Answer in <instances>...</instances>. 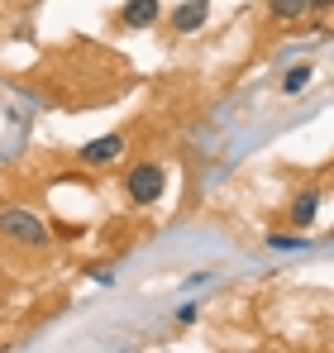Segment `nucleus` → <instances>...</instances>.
<instances>
[{
    "label": "nucleus",
    "mask_w": 334,
    "mask_h": 353,
    "mask_svg": "<svg viewBox=\"0 0 334 353\" xmlns=\"http://www.w3.org/2000/svg\"><path fill=\"white\" fill-rule=\"evenodd\" d=\"M0 239L10 248H29V253H48V225L29 210V205H5L0 210Z\"/></svg>",
    "instance_id": "1"
},
{
    "label": "nucleus",
    "mask_w": 334,
    "mask_h": 353,
    "mask_svg": "<svg viewBox=\"0 0 334 353\" xmlns=\"http://www.w3.org/2000/svg\"><path fill=\"white\" fill-rule=\"evenodd\" d=\"M163 191H167V168H158V163H139L124 172V196L134 205H158Z\"/></svg>",
    "instance_id": "2"
},
{
    "label": "nucleus",
    "mask_w": 334,
    "mask_h": 353,
    "mask_svg": "<svg viewBox=\"0 0 334 353\" xmlns=\"http://www.w3.org/2000/svg\"><path fill=\"white\" fill-rule=\"evenodd\" d=\"M206 19H210V0H181V5L167 14V24H172L177 34H201Z\"/></svg>",
    "instance_id": "3"
},
{
    "label": "nucleus",
    "mask_w": 334,
    "mask_h": 353,
    "mask_svg": "<svg viewBox=\"0 0 334 353\" xmlns=\"http://www.w3.org/2000/svg\"><path fill=\"white\" fill-rule=\"evenodd\" d=\"M124 153V134H106V139H91V143H81V168H106Z\"/></svg>",
    "instance_id": "4"
},
{
    "label": "nucleus",
    "mask_w": 334,
    "mask_h": 353,
    "mask_svg": "<svg viewBox=\"0 0 334 353\" xmlns=\"http://www.w3.org/2000/svg\"><path fill=\"white\" fill-rule=\"evenodd\" d=\"M158 14H163V5L158 0H124L119 5V29H153L158 24Z\"/></svg>",
    "instance_id": "5"
},
{
    "label": "nucleus",
    "mask_w": 334,
    "mask_h": 353,
    "mask_svg": "<svg viewBox=\"0 0 334 353\" xmlns=\"http://www.w3.org/2000/svg\"><path fill=\"white\" fill-rule=\"evenodd\" d=\"M315 210H320V191H315V186H306V191L291 201V225H311V220H315Z\"/></svg>",
    "instance_id": "6"
},
{
    "label": "nucleus",
    "mask_w": 334,
    "mask_h": 353,
    "mask_svg": "<svg viewBox=\"0 0 334 353\" xmlns=\"http://www.w3.org/2000/svg\"><path fill=\"white\" fill-rule=\"evenodd\" d=\"M306 10H311L306 0H268V19H273V24H296Z\"/></svg>",
    "instance_id": "7"
},
{
    "label": "nucleus",
    "mask_w": 334,
    "mask_h": 353,
    "mask_svg": "<svg viewBox=\"0 0 334 353\" xmlns=\"http://www.w3.org/2000/svg\"><path fill=\"white\" fill-rule=\"evenodd\" d=\"M311 77H315V67H296V72H286V77H282V96L306 91V86H311Z\"/></svg>",
    "instance_id": "8"
},
{
    "label": "nucleus",
    "mask_w": 334,
    "mask_h": 353,
    "mask_svg": "<svg viewBox=\"0 0 334 353\" xmlns=\"http://www.w3.org/2000/svg\"><path fill=\"white\" fill-rule=\"evenodd\" d=\"M268 243H273V248H301L306 239H291V234H273V239H268Z\"/></svg>",
    "instance_id": "9"
},
{
    "label": "nucleus",
    "mask_w": 334,
    "mask_h": 353,
    "mask_svg": "<svg viewBox=\"0 0 334 353\" xmlns=\"http://www.w3.org/2000/svg\"><path fill=\"white\" fill-rule=\"evenodd\" d=\"M306 5H311V10H315V14H325V10H330L334 0H306Z\"/></svg>",
    "instance_id": "10"
}]
</instances>
